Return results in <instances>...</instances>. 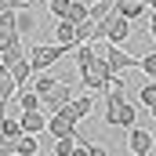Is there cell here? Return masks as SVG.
<instances>
[{
	"label": "cell",
	"mask_w": 156,
	"mask_h": 156,
	"mask_svg": "<svg viewBox=\"0 0 156 156\" xmlns=\"http://www.w3.org/2000/svg\"><path fill=\"white\" fill-rule=\"evenodd\" d=\"M80 83H83L87 94H91V91H105V87L113 83V73H109V66L102 62V55H94V58L80 69Z\"/></svg>",
	"instance_id": "obj_1"
},
{
	"label": "cell",
	"mask_w": 156,
	"mask_h": 156,
	"mask_svg": "<svg viewBox=\"0 0 156 156\" xmlns=\"http://www.w3.org/2000/svg\"><path fill=\"white\" fill-rule=\"evenodd\" d=\"M98 37H105V44H113V47H123L127 37H131V22L116 15V11H109L102 22H98Z\"/></svg>",
	"instance_id": "obj_2"
},
{
	"label": "cell",
	"mask_w": 156,
	"mask_h": 156,
	"mask_svg": "<svg viewBox=\"0 0 156 156\" xmlns=\"http://www.w3.org/2000/svg\"><path fill=\"white\" fill-rule=\"evenodd\" d=\"M26 58H29V69L33 73H47L55 62L66 58V51L55 47V44H33V47H26Z\"/></svg>",
	"instance_id": "obj_3"
},
{
	"label": "cell",
	"mask_w": 156,
	"mask_h": 156,
	"mask_svg": "<svg viewBox=\"0 0 156 156\" xmlns=\"http://www.w3.org/2000/svg\"><path fill=\"white\" fill-rule=\"evenodd\" d=\"M102 62L109 66V73H113V76H120L123 69H138V55H131V51H123V47H113V44H105Z\"/></svg>",
	"instance_id": "obj_4"
},
{
	"label": "cell",
	"mask_w": 156,
	"mask_h": 156,
	"mask_svg": "<svg viewBox=\"0 0 156 156\" xmlns=\"http://www.w3.org/2000/svg\"><path fill=\"white\" fill-rule=\"evenodd\" d=\"M69 102H73V87H69L66 80H58V83H55V91L40 98V113H47V116H55V113H58L62 105H69Z\"/></svg>",
	"instance_id": "obj_5"
},
{
	"label": "cell",
	"mask_w": 156,
	"mask_h": 156,
	"mask_svg": "<svg viewBox=\"0 0 156 156\" xmlns=\"http://www.w3.org/2000/svg\"><path fill=\"white\" fill-rule=\"evenodd\" d=\"M153 145H156L153 131H145V127H131V131H127V149H131L134 156H149Z\"/></svg>",
	"instance_id": "obj_6"
},
{
	"label": "cell",
	"mask_w": 156,
	"mask_h": 156,
	"mask_svg": "<svg viewBox=\"0 0 156 156\" xmlns=\"http://www.w3.org/2000/svg\"><path fill=\"white\" fill-rule=\"evenodd\" d=\"M134 120H138V109H134L131 102H123V105H116V109L105 113V123H109V127H123V131H131Z\"/></svg>",
	"instance_id": "obj_7"
},
{
	"label": "cell",
	"mask_w": 156,
	"mask_h": 156,
	"mask_svg": "<svg viewBox=\"0 0 156 156\" xmlns=\"http://www.w3.org/2000/svg\"><path fill=\"white\" fill-rule=\"evenodd\" d=\"M145 4H149V0H113V11L123 15L127 22H134V18H145V11H149Z\"/></svg>",
	"instance_id": "obj_8"
},
{
	"label": "cell",
	"mask_w": 156,
	"mask_h": 156,
	"mask_svg": "<svg viewBox=\"0 0 156 156\" xmlns=\"http://www.w3.org/2000/svg\"><path fill=\"white\" fill-rule=\"evenodd\" d=\"M55 40H58L55 47H62L66 55H73V47H76V37H73V22H66V18H62V22H55Z\"/></svg>",
	"instance_id": "obj_9"
},
{
	"label": "cell",
	"mask_w": 156,
	"mask_h": 156,
	"mask_svg": "<svg viewBox=\"0 0 156 156\" xmlns=\"http://www.w3.org/2000/svg\"><path fill=\"white\" fill-rule=\"evenodd\" d=\"M18 123H22V134H40L47 131V113H22Z\"/></svg>",
	"instance_id": "obj_10"
},
{
	"label": "cell",
	"mask_w": 156,
	"mask_h": 156,
	"mask_svg": "<svg viewBox=\"0 0 156 156\" xmlns=\"http://www.w3.org/2000/svg\"><path fill=\"white\" fill-rule=\"evenodd\" d=\"M73 37H76V47L80 44H94V40H98V22L83 18L80 26H73Z\"/></svg>",
	"instance_id": "obj_11"
},
{
	"label": "cell",
	"mask_w": 156,
	"mask_h": 156,
	"mask_svg": "<svg viewBox=\"0 0 156 156\" xmlns=\"http://www.w3.org/2000/svg\"><path fill=\"white\" fill-rule=\"evenodd\" d=\"M33 29H37V15H33V7L15 11V33H18V37H26V33H33Z\"/></svg>",
	"instance_id": "obj_12"
},
{
	"label": "cell",
	"mask_w": 156,
	"mask_h": 156,
	"mask_svg": "<svg viewBox=\"0 0 156 156\" xmlns=\"http://www.w3.org/2000/svg\"><path fill=\"white\" fill-rule=\"evenodd\" d=\"M76 131V123H69V120H62V116H47V134L51 138H69Z\"/></svg>",
	"instance_id": "obj_13"
},
{
	"label": "cell",
	"mask_w": 156,
	"mask_h": 156,
	"mask_svg": "<svg viewBox=\"0 0 156 156\" xmlns=\"http://www.w3.org/2000/svg\"><path fill=\"white\" fill-rule=\"evenodd\" d=\"M15 98H18V109H22V113H40V98L29 91V87H18Z\"/></svg>",
	"instance_id": "obj_14"
},
{
	"label": "cell",
	"mask_w": 156,
	"mask_h": 156,
	"mask_svg": "<svg viewBox=\"0 0 156 156\" xmlns=\"http://www.w3.org/2000/svg\"><path fill=\"white\" fill-rule=\"evenodd\" d=\"M7 76L15 80V87H26V83H29V76H33V69H29V58H22L18 66H11V69H7Z\"/></svg>",
	"instance_id": "obj_15"
},
{
	"label": "cell",
	"mask_w": 156,
	"mask_h": 156,
	"mask_svg": "<svg viewBox=\"0 0 156 156\" xmlns=\"http://www.w3.org/2000/svg\"><path fill=\"white\" fill-rule=\"evenodd\" d=\"M37 153H40L37 134H22V138L15 142V156H37Z\"/></svg>",
	"instance_id": "obj_16"
},
{
	"label": "cell",
	"mask_w": 156,
	"mask_h": 156,
	"mask_svg": "<svg viewBox=\"0 0 156 156\" xmlns=\"http://www.w3.org/2000/svg\"><path fill=\"white\" fill-rule=\"evenodd\" d=\"M55 83H58V80L51 76V73H37V80H33V87H29V91H33L37 98H44V94H51V91H55Z\"/></svg>",
	"instance_id": "obj_17"
},
{
	"label": "cell",
	"mask_w": 156,
	"mask_h": 156,
	"mask_svg": "<svg viewBox=\"0 0 156 156\" xmlns=\"http://www.w3.org/2000/svg\"><path fill=\"white\" fill-rule=\"evenodd\" d=\"M0 138H11V142L22 138V123H18V116H4V120H0Z\"/></svg>",
	"instance_id": "obj_18"
},
{
	"label": "cell",
	"mask_w": 156,
	"mask_h": 156,
	"mask_svg": "<svg viewBox=\"0 0 156 156\" xmlns=\"http://www.w3.org/2000/svg\"><path fill=\"white\" fill-rule=\"evenodd\" d=\"M109 11H113V4H109V0H91V4H87V18H91V22H102Z\"/></svg>",
	"instance_id": "obj_19"
},
{
	"label": "cell",
	"mask_w": 156,
	"mask_h": 156,
	"mask_svg": "<svg viewBox=\"0 0 156 156\" xmlns=\"http://www.w3.org/2000/svg\"><path fill=\"white\" fill-rule=\"evenodd\" d=\"M15 47H22V37L15 29H0V55L4 51H15Z\"/></svg>",
	"instance_id": "obj_20"
},
{
	"label": "cell",
	"mask_w": 156,
	"mask_h": 156,
	"mask_svg": "<svg viewBox=\"0 0 156 156\" xmlns=\"http://www.w3.org/2000/svg\"><path fill=\"white\" fill-rule=\"evenodd\" d=\"M83 18H87V4H83V0H73V4H69V15H66V22L80 26Z\"/></svg>",
	"instance_id": "obj_21"
},
{
	"label": "cell",
	"mask_w": 156,
	"mask_h": 156,
	"mask_svg": "<svg viewBox=\"0 0 156 156\" xmlns=\"http://www.w3.org/2000/svg\"><path fill=\"white\" fill-rule=\"evenodd\" d=\"M138 69H142L145 80H156V51H149L145 58H138Z\"/></svg>",
	"instance_id": "obj_22"
},
{
	"label": "cell",
	"mask_w": 156,
	"mask_h": 156,
	"mask_svg": "<svg viewBox=\"0 0 156 156\" xmlns=\"http://www.w3.org/2000/svg\"><path fill=\"white\" fill-rule=\"evenodd\" d=\"M22 58H26V44H22V47H15V51H4V55H0V66H4V69H11V66H18Z\"/></svg>",
	"instance_id": "obj_23"
},
{
	"label": "cell",
	"mask_w": 156,
	"mask_h": 156,
	"mask_svg": "<svg viewBox=\"0 0 156 156\" xmlns=\"http://www.w3.org/2000/svg\"><path fill=\"white\" fill-rule=\"evenodd\" d=\"M69 4H73V0H47V11H51V18H55V22H62V18L69 15Z\"/></svg>",
	"instance_id": "obj_24"
},
{
	"label": "cell",
	"mask_w": 156,
	"mask_h": 156,
	"mask_svg": "<svg viewBox=\"0 0 156 156\" xmlns=\"http://www.w3.org/2000/svg\"><path fill=\"white\" fill-rule=\"evenodd\" d=\"M51 149H55V156H73L76 138H73V134H69V138H55V145H51Z\"/></svg>",
	"instance_id": "obj_25"
},
{
	"label": "cell",
	"mask_w": 156,
	"mask_h": 156,
	"mask_svg": "<svg viewBox=\"0 0 156 156\" xmlns=\"http://www.w3.org/2000/svg\"><path fill=\"white\" fill-rule=\"evenodd\" d=\"M142 105H145V109L156 105V80H145V83H142Z\"/></svg>",
	"instance_id": "obj_26"
},
{
	"label": "cell",
	"mask_w": 156,
	"mask_h": 156,
	"mask_svg": "<svg viewBox=\"0 0 156 156\" xmlns=\"http://www.w3.org/2000/svg\"><path fill=\"white\" fill-rule=\"evenodd\" d=\"M83 149H87V156H109V153H105V145H102V142H87Z\"/></svg>",
	"instance_id": "obj_27"
},
{
	"label": "cell",
	"mask_w": 156,
	"mask_h": 156,
	"mask_svg": "<svg viewBox=\"0 0 156 156\" xmlns=\"http://www.w3.org/2000/svg\"><path fill=\"white\" fill-rule=\"evenodd\" d=\"M0 29H15V11H0Z\"/></svg>",
	"instance_id": "obj_28"
},
{
	"label": "cell",
	"mask_w": 156,
	"mask_h": 156,
	"mask_svg": "<svg viewBox=\"0 0 156 156\" xmlns=\"http://www.w3.org/2000/svg\"><path fill=\"white\" fill-rule=\"evenodd\" d=\"M0 156H15V142L11 138H0Z\"/></svg>",
	"instance_id": "obj_29"
},
{
	"label": "cell",
	"mask_w": 156,
	"mask_h": 156,
	"mask_svg": "<svg viewBox=\"0 0 156 156\" xmlns=\"http://www.w3.org/2000/svg\"><path fill=\"white\" fill-rule=\"evenodd\" d=\"M149 37L156 40V18H153V15H149Z\"/></svg>",
	"instance_id": "obj_30"
},
{
	"label": "cell",
	"mask_w": 156,
	"mask_h": 156,
	"mask_svg": "<svg viewBox=\"0 0 156 156\" xmlns=\"http://www.w3.org/2000/svg\"><path fill=\"white\" fill-rule=\"evenodd\" d=\"M73 156H87V149H83V145H76V149H73Z\"/></svg>",
	"instance_id": "obj_31"
},
{
	"label": "cell",
	"mask_w": 156,
	"mask_h": 156,
	"mask_svg": "<svg viewBox=\"0 0 156 156\" xmlns=\"http://www.w3.org/2000/svg\"><path fill=\"white\" fill-rule=\"evenodd\" d=\"M149 113H153V120H156V105H153V109H149Z\"/></svg>",
	"instance_id": "obj_32"
},
{
	"label": "cell",
	"mask_w": 156,
	"mask_h": 156,
	"mask_svg": "<svg viewBox=\"0 0 156 156\" xmlns=\"http://www.w3.org/2000/svg\"><path fill=\"white\" fill-rule=\"evenodd\" d=\"M109 4H113V0H109Z\"/></svg>",
	"instance_id": "obj_33"
}]
</instances>
